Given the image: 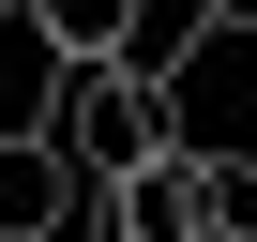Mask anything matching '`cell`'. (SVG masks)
<instances>
[{
	"instance_id": "6da1fadb",
	"label": "cell",
	"mask_w": 257,
	"mask_h": 242,
	"mask_svg": "<svg viewBox=\"0 0 257 242\" xmlns=\"http://www.w3.org/2000/svg\"><path fill=\"white\" fill-rule=\"evenodd\" d=\"M46 137L106 182V167H137V152H167L182 137V121H167V76H137V61H121V46H91V61H46Z\"/></svg>"
},
{
	"instance_id": "7a4b0ae2",
	"label": "cell",
	"mask_w": 257,
	"mask_h": 242,
	"mask_svg": "<svg viewBox=\"0 0 257 242\" xmlns=\"http://www.w3.org/2000/svg\"><path fill=\"white\" fill-rule=\"evenodd\" d=\"M91 242H212V182H197V137L137 152L91 182Z\"/></svg>"
},
{
	"instance_id": "3957f363",
	"label": "cell",
	"mask_w": 257,
	"mask_h": 242,
	"mask_svg": "<svg viewBox=\"0 0 257 242\" xmlns=\"http://www.w3.org/2000/svg\"><path fill=\"white\" fill-rule=\"evenodd\" d=\"M61 227H91V167L46 121H0V242H61Z\"/></svg>"
},
{
	"instance_id": "277c9868",
	"label": "cell",
	"mask_w": 257,
	"mask_h": 242,
	"mask_svg": "<svg viewBox=\"0 0 257 242\" xmlns=\"http://www.w3.org/2000/svg\"><path fill=\"white\" fill-rule=\"evenodd\" d=\"M212 31H227V16H212V0H137V16H121V61H137V76H167V91H182Z\"/></svg>"
},
{
	"instance_id": "5b68a950",
	"label": "cell",
	"mask_w": 257,
	"mask_h": 242,
	"mask_svg": "<svg viewBox=\"0 0 257 242\" xmlns=\"http://www.w3.org/2000/svg\"><path fill=\"white\" fill-rule=\"evenodd\" d=\"M121 16H137V0H31V46L46 61H91V46H121Z\"/></svg>"
},
{
	"instance_id": "8992f818",
	"label": "cell",
	"mask_w": 257,
	"mask_h": 242,
	"mask_svg": "<svg viewBox=\"0 0 257 242\" xmlns=\"http://www.w3.org/2000/svg\"><path fill=\"white\" fill-rule=\"evenodd\" d=\"M212 182V242H257V152H197Z\"/></svg>"
},
{
	"instance_id": "52a82bcc",
	"label": "cell",
	"mask_w": 257,
	"mask_h": 242,
	"mask_svg": "<svg viewBox=\"0 0 257 242\" xmlns=\"http://www.w3.org/2000/svg\"><path fill=\"white\" fill-rule=\"evenodd\" d=\"M212 16H227V31H257V0H212Z\"/></svg>"
}]
</instances>
